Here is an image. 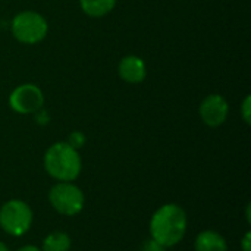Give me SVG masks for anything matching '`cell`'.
<instances>
[{
	"label": "cell",
	"instance_id": "15",
	"mask_svg": "<svg viewBox=\"0 0 251 251\" xmlns=\"http://www.w3.org/2000/svg\"><path fill=\"white\" fill-rule=\"evenodd\" d=\"M34 119H35V122H37L38 125L44 126V125H47V124L50 122V115H49V112L43 107V109H40L38 112L34 113Z\"/></svg>",
	"mask_w": 251,
	"mask_h": 251
},
{
	"label": "cell",
	"instance_id": "4",
	"mask_svg": "<svg viewBox=\"0 0 251 251\" xmlns=\"http://www.w3.org/2000/svg\"><path fill=\"white\" fill-rule=\"evenodd\" d=\"M32 219L31 207L22 200L13 199L0 207V228L10 237L25 235L32 225Z\"/></svg>",
	"mask_w": 251,
	"mask_h": 251
},
{
	"label": "cell",
	"instance_id": "11",
	"mask_svg": "<svg viewBox=\"0 0 251 251\" xmlns=\"http://www.w3.org/2000/svg\"><path fill=\"white\" fill-rule=\"evenodd\" d=\"M72 246L71 237L66 232H51L49 234L44 241H43V247L41 251H69Z\"/></svg>",
	"mask_w": 251,
	"mask_h": 251
},
{
	"label": "cell",
	"instance_id": "19",
	"mask_svg": "<svg viewBox=\"0 0 251 251\" xmlns=\"http://www.w3.org/2000/svg\"><path fill=\"white\" fill-rule=\"evenodd\" d=\"M0 251H9L7 246L4 243H1V241H0Z\"/></svg>",
	"mask_w": 251,
	"mask_h": 251
},
{
	"label": "cell",
	"instance_id": "12",
	"mask_svg": "<svg viewBox=\"0 0 251 251\" xmlns=\"http://www.w3.org/2000/svg\"><path fill=\"white\" fill-rule=\"evenodd\" d=\"M66 143H68L71 147L79 150V149L84 147V144L87 143V137H85V134H84L82 131H72V132L68 135Z\"/></svg>",
	"mask_w": 251,
	"mask_h": 251
},
{
	"label": "cell",
	"instance_id": "17",
	"mask_svg": "<svg viewBox=\"0 0 251 251\" xmlns=\"http://www.w3.org/2000/svg\"><path fill=\"white\" fill-rule=\"evenodd\" d=\"M16 251H41L38 247H35V246H24V247H21V249H18Z\"/></svg>",
	"mask_w": 251,
	"mask_h": 251
},
{
	"label": "cell",
	"instance_id": "6",
	"mask_svg": "<svg viewBox=\"0 0 251 251\" xmlns=\"http://www.w3.org/2000/svg\"><path fill=\"white\" fill-rule=\"evenodd\" d=\"M7 103L18 115H34L44 107V93L37 84L24 82L10 91Z\"/></svg>",
	"mask_w": 251,
	"mask_h": 251
},
{
	"label": "cell",
	"instance_id": "18",
	"mask_svg": "<svg viewBox=\"0 0 251 251\" xmlns=\"http://www.w3.org/2000/svg\"><path fill=\"white\" fill-rule=\"evenodd\" d=\"M246 215H247V222L250 224V222H251V218H250V204L247 206V212H246Z\"/></svg>",
	"mask_w": 251,
	"mask_h": 251
},
{
	"label": "cell",
	"instance_id": "13",
	"mask_svg": "<svg viewBox=\"0 0 251 251\" xmlns=\"http://www.w3.org/2000/svg\"><path fill=\"white\" fill-rule=\"evenodd\" d=\"M240 109H241V118H243V121L246 122V125H250L251 124V96L250 94H247V96L243 99Z\"/></svg>",
	"mask_w": 251,
	"mask_h": 251
},
{
	"label": "cell",
	"instance_id": "5",
	"mask_svg": "<svg viewBox=\"0 0 251 251\" xmlns=\"http://www.w3.org/2000/svg\"><path fill=\"white\" fill-rule=\"evenodd\" d=\"M51 207L63 216H76L82 212L85 196L74 182H57L49 191Z\"/></svg>",
	"mask_w": 251,
	"mask_h": 251
},
{
	"label": "cell",
	"instance_id": "8",
	"mask_svg": "<svg viewBox=\"0 0 251 251\" xmlns=\"http://www.w3.org/2000/svg\"><path fill=\"white\" fill-rule=\"evenodd\" d=\"M118 76L126 84H141L147 76V65L137 54H126L118 63Z\"/></svg>",
	"mask_w": 251,
	"mask_h": 251
},
{
	"label": "cell",
	"instance_id": "9",
	"mask_svg": "<svg viewBox=\"0 0 251 251\" xmlns=\"http://www.w3.org/2000/svg\"><path fill=\"white\" fill-rule=\"evenodd\" d=\"M194 249L196 251H228V244L219 232L207 229L196 237Z\"/></svg>",
	"mask_w": 251,
	"mask_h": 251
},
{
	"label": "cell",
	"instance_id": "14",
	"mask_svg": "<svg viewBox=\"0 0 251 251\" xmlns=\"http://www.w3.org/2000/svg\"><path fill=\"white\" fill-rule=\"evenodd\" d=\"M140 251H166V247H163L162 244H159L157 241H154L153 238L147 240L143 243Z\"/></svg>",
	"mask_w": 251,
	"mask_h": 251
},
{
	"label": "cell",
	"instance_id": "2",
	"mask_svg": "<svg viewBox=\"0 0 251 251\" xmlns=\"http://www.w3.org/2000/svg\"><path fill=\"white\" fill-rule=\"evenodd\" d=\"M44 169L57 182H74L82 171V159L76 149L66 141L51 144L43 157Z\"/></svg>",
	"mask_w": 251,
	"mask_h": 251
},
{
	"label": "cell",
	"instance_id": "1",
	"mask_svg": "<svg viewBox=\"0 0 251 251\" xmlns=\"http://www.w3.org/2000/svg\"><path fill=\"white\" fill-rule=\"evenodd\" d=\"M187 226L185 210L175 203H168L153 213L150 219V237L166 249L175 247L185 237Z\"/></svg>",
	"mask_w": 251,
	"mask_h": 251
},
{
	"label": "cell",
	"instance_id": "16",
	"mask_svg": "<svg viewBox=\"0 0 251 251\" xmlns=\"http://www.w3.org/2000/svg\"><path fill=\"white\" fill-rule=\"evenodd\" d=\"M241 251H251V232L247 231L241 240Z\"/></svg>",
	"mask_w": 251,
	"mask_h": 251
},
{
	"label": "cell",
	"instance_id": "7",
	"mask_svg": "<svg viewBox=\"0 0 251 251\" xmlns=\"http://www.w3.org/2000/svg\"><path fill=\"white\" fill-rule=\"evenodd\" d=\"M199 115L204 125L209 128H218L228 119L229 103L222 94H209L201 100L199 106Z\"/></svg>",
	"mask_w": 251,
	"mask_h": 251
},
{
	"label": "cell",
	"instance_id": "10",
	"mask_svg": "<svg viewBox=\"0 0 251 251\" xmlns=\"http://www.w3.org/2000/svg\"><path fill=\"white\" fill-rule=\"evenodd\" d=\"M118 0H79V7L88 18H104L113 12Z\"/></svg>",
	"mask_w": 251,
	"mask_h": 251
},
{
	"label": "cell",
	"instance_id": "3",
	"mask_svg": "<svg viewBox=\"0 0 251 251\" xmlns=\"http://www.w3.org/2000/svg\"><path fill=\"white\" fill-rule=\"evenodd\" d=\"M10 34L18 43L34 46L47 37L49 22L37 10H21L10 21Z\"/></svg>",
	"mask_w": 251,
	"mask_h": 251
}]
</instances>
